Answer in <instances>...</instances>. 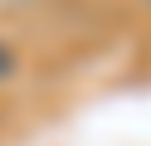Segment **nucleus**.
<instances>
[{"label":"nucleus","mask_w":151,"mask_h":146,"mask_svg":"<svg viewBox=\"0 0 151 146\" xmlns=\"http://www.w3.org/2000/svg\"><path fill=\"white\" fill-rule=\"evenodd\" d=\"M15 73V54H10V49H5V44H0V83H5V78H10Z\"/></svg>","instance_id":"1"}]
</instances>
